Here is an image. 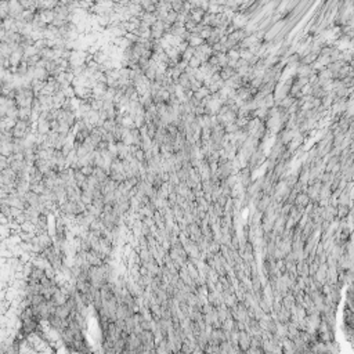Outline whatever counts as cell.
<instances>
[{
	"instance_id": "1",
	"label": "cell",
	"mask_w": 354,
	"mask_h": 354,
	"mask_svg": "<svg viewBox=\"0 0 354 354\" xmlns=\"http://www.w3.org/2000/svg\"><path fill=\"white\" fill-rule=\"evenodd\" d=\"M200 64V61L197 60V57H193L190 61H189V67H193V68H196V65H198Z\"/></svg>"
}]
</instances>
